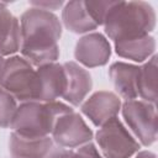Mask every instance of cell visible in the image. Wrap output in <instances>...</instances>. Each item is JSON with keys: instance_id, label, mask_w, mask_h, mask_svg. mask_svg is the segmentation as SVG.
Returning <instances> with one entry per match:
<instances>
[{"instance_id": "22", "label": "cell", "mask_w": 158, "mask_h": 158, "mask_svg": "<svg viewBox=\"0 0 158 158\" xmlns=\"http://www.w3.org/2000/svg\"><path fill=\"white\" fill-rule=\"evenodd\" d=\"M73 149H67L59 146H53L51 152L46 156V158H72Z\"/></svg>"}, {"instance_id": "16", "label": "cell", "mask_w": 158, "mask_h": 158, "mask_svg": "<svg viewBox=\"0 0 158 158\" xmlns=\"http://www.w3.org/2000/svg\"><path fill=\"white\" fill-rule=\"evenodd\" d=\"M115 52L118 57L131 59L137 63L148 60L156 52V40L151 35H144L127 41L115 42Z\"/></svg>"}, {"instance_id": "7", "label": "cell", "mask_w": 158, "mask_h": 158, "mask_svg": "<svg viewBox=\"0 0 158 158\" xmlns=\"http://www.w3.org/2000/svg\"><path fill=\"white\" fill-rule=\"evenodd\" d=\"M51 137L56 146L74 149L93 142L94 133L81 115L75 111L64 114L56 120Z\"/></svg>"}, {"instance_id": "12", "label": "cell", "mask_w": 158, "mask_h": 158, "mask_svg": "<svg viewBox=\"0 0 158 158\" xmlns=\"http://www.w3.org/2000/svg\"><path fill=\"white\" fill-rule=\"evenodd\" d=\"M138 75L139 65L115 62L109 68V77L118 96L125 100L138 99Z\"/></svg>"}, {"instance_id": "14", "label": "cell", "mask_w": 158, "mask_h": 158, "mask_svg": "<svg viewBox=\"0 0 158 158\" xmlns=\"http://www.w3.org/2000/svg\"><path fill=\"white\" fill-rule=\"evenodd\" d=\"M21 46L20 20L7 9V4L0 1V56L6 58L16 54Z\"/></svg>"}, {"instance_id": "13", "label": "cell", "mask_w": 158, "mask_h": 158, "mask_svg": "<svg viewBox=\"0 0 158 158\" xmlns=\"http://www.w3.org/2000/svg\"><path fill=\"white\" fill-rule=\"evenodd\" d=\"M53 146L54 142L51 136L30 138L11 132L9 137V152L11 158H46Z\"/></svg>"}, {"instance_id": "6", "label": "cell", "mask_w": 158, "mask_h": 158, "mask_svg": "<svg viewBox=\"0 0 158 158\" xmlns=\"http://www.w3.org/2000/svg\"><path fill=\"white\" fill-rule=\"evenodd\" d=\"M95 139L104 158H131L141 148L138 141L118 116L100 126L95 133Z\"/></svg>"}, {"instance_id": "21", "label": "cell", "mask_w": 158, "mask_h": 158, "mask_svg": "<svg viewBox=\"0 0 158 158\" xmlns=\"http://www.w3.org/2000/svg\"><path fill=\"white\" fill-rule=\"evenodd\" d=\"M63 5H64L63 1H30L31 7L42 9V10H47L51 12H53L54 10H58Z\"/></svg>"}, {"instance_id": "8", "label": "cell", "mask_w": 158, "mask_h": 158, "mask_svg": "<svg viewBox=\"0 0 158 158\" xmlns=\"http://www.w3.org/2000/svg\"><path fill=\"white\" fill-rule=\"evenodd\" d=\"M77 63L86 68H96L107 64L111 57V44L100 32H90L81 36L74 48Z\"/></svg>"}, {"instance_id": "23", "label": "cell", "mask_w": 158, "mask_h": 158, "mask_svg": "<svg viewBox=\"0 0 158 158\" xmlns=\"http://www.w3.org/2000/svg\"><path fill=\"white\" fill-rule=\"evenodd\" d=\"M135 158H157V156L151 151H138L135 154Z\"/></svg>"}, {"instance_id": "5", "label": "cell", "mask_w": 158, "mask_h": 158, "mask_svg": "<svg viewBox=\"0 0 158 158\" xmlns=\"http://www.w3.org/2000/svg\"><path fill=\"white\" fill-rule=\"evenodd\" d=\"M120 111L130 128V132L139 144L148 147L156 142L158 135V116L156 104L141 99L125 100Z\"/></svg>"}, {"instance_id": "24", "label": "cell", "mask_w": 158, "mask_h": 158, "mask_svg": "<svg viewBox=\"0 0 158 158\" xmlns=\"http://www.w3.org/2000/svg\"><path fill=\"white\" fill-rule=\"evenodd\" d=\"M4 60H5V58L0 56V70H1V68H2V64H4Z\"/></svg>"}, {"instance_id": "10", "label": "cell", "mask_w": 158, "mask_h": 158, "mask_svg": "<svg viewBox=\"0 0 158 158\" xmlns=\"http://www.w3.org/2000/svg\"><path fill=\"white\" fill-rule=\"evenodd\" d=\"M38 79L37 101L52 102L63 96L67 88V77L63 64L58 62L43 64L36 68Z\"/></svg>"}, {"instance_id": "20", "label": "cell", "mask_w": 158, "mask_h": 158, "mask_svg": "<svg viewBox=\"0 0 158 158\" xmlns=\"http://www.w3.org/2000/svg\"><path fill=\"white\" fill-rule=\"evenodd\" d=\"M72 158H104V157L99 152L96 146L93 142H89L84 146L73 149Z\"/></svg>"}, {"instance_id": "17", "label": "cell", "mask_w": 158, "mask_h": 158, "mask_svg": "<svg viewBox=\"0 0 158 158\" xmlns=\"http://www.w3.org/2000/svg\"><path fill=\"white\" fill-rule=\"evenodd\" d=\"M157 56L153 54L143 65H139L138 75V98L141 100L156 104L157 94Z\"/></svg>"}, {"instance_id": "9", "label": "cell", "mask_w": 158, "mask_h": 158, "mask_svg": "<svg viewBox=\"0 0 158 158\" xmlns=\"http://www.w3.org/2000/svg\"><path fill=\"white\" fill-rule=\"evenodd\" d=\"M121 105L122 102L117 94L107 90H100L91 94L81 102L80 111L96 127H100L110 118L118 115Z\"/></svg>"}, {"instance_id": "11", "label": "cell", "mask_w": 158, "mask_h": 158, "mask_svg": "<svg viewBox=\"0 0 158 158\" xmlns=\"http://www.w3.org/2000/svg\"><path fill=\"white\" fill-rule=\"evenodd\" d=\"M63 67L67 77V88L62 99L70 106H79L93 88L91 75L89 70L73 60L63 63Z\"/></svg>"}, {"instance_id": "3", "label": "cell", "mask_w": 158, "mask_h": 158, "mask_svg": "<svg viewBox=\"0 0 158 158\" xmlns=\"http://www.w3.org/2000/svg\"><path fill=\"white\" fill-rule=\"evenodd\" d=\"M72 111L74 109L69 104L59 100L52 102H19L10 128L12 132L30 138L51 136L56 120Z\"/></svg>"}, {"instance_id": "19", "label": "cell", "mask_w": 158, "mask_h": 158, "mask_svg": "<svg viewBox=\"0 0 158 158\" xmlns=\"http://www.w3.org/2000/svg\"><path fill=\"white\" fill-rule=\"evenodd\" d=\"M114 1L111 0H101V1H85V6L86 10L89 12V15L91 16L93 21L99 26H101L104 23L105 16L109 12L110 7L112 6Z\"/></svg>"}, {"instance_id": "15", "label": "cell", "mask_w": 158, "mask_h": 158, "mask_svg": "<svg viewBox=\"0 0 158 158\" xmlns=\"http://www.w3.org/2000/svg\"><path fill=\"white\" fill-rule=\"evenodd\" d=\"M62 22L68 31L78 35H86L98 28V25L89 15L85 1L83 0L64 2L62 9Z\"/></svg>"}, {"instance_id": "4", "label": "cell", "mask_w": 158, "mask_h": 158, "mask_svg": "<svg viewBox=\"0 0 158 158\" xmlns=\"http://www.w3.org/2000/svg\"><path fill=\"white\" fill-rule=\"evenodd\" d=\"M0 88L10 93L17 102L37 101L38 79L36 68L19 54L6 57L0 70Z\"/></svg>"}, {"instance_id": "1", "label": "cell", "mask_w": 158, "mask_h": 158, "mask_svg": "<svg viewBox=\"0 0 158 158\" xmlns=\"http://www.w3.org/2000/svg\"><path fill=\"white\" fill-rule=\"evenodd\" d=\"M20 28L21 57L35 68L58 60L62 22L54 12L30 6L20 17Z\"/></svg>"}, {"instance_id": "18", "label": "cell", "mask_w": 158, "mask_h": 158, "mask_svg": "<svg viewBox=\"0 0 158 158\" xmlns=\"http://www.w3.org/2000/svg\"><path fill=\"white\" fill-rule=\"evenodd\" d=\"M17 106V100L10 93L0 88V128L10 127Z\"/></svg>"}, {"instance_id": "2", "label": "cell", "mask_w": 158, "mask_h": 158, "mask_svg": "<svg viewBox=\"0 0 158 158\" xmlns=\"http://www.w3.org/2000/svg\"><path fill=\"white\" fill-rule=\"evenodd\" d=\"M156 19L154 9L146 1H114L102 26L115 43L149 35L156 28Z\"/></svg>"}]
</instances>
